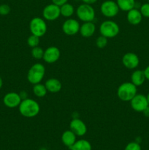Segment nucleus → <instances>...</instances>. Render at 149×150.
Returning <instances> with one entry per match:
<instances>
[{
    "instance_id": "33",
    "label": "nucleus",
    "mask_w": 149,
    "mask_h": 150,
    "mask_svg": "<svg viewBox=\"0 0 149 150\" xmlns=\"http://www.w3.org/2000/svg\"><path fill=\"white\" fill-rule=\"evenodd\" d=\"M143 114L145 117H149V105L143 111Z\"/></svg>"
},
{
    "instance_id": "1",
    "label": "nucleus",
    "mask_w": 149,
    "mask_h": 150,
    "mask_svg": "<svg viewBox=\"0 0 149 150\" xmlns=\"http://www.w3.org/2000/svg\"><path fill=\"white\" fill-rule=\"evenodd\" d=\"M19 112L23 117L26 118H33L40 111V106L36 100L31 98L22 100L18 106Z\"/></svg>"
},
{
    "instance_id": "18",
    "label": "nucleus",
    "mask_w": 149,
    "mask_h": 150,
    "mask_svg": "<svg viewBox=\"0 0 149 150\" xmlns=\"http://www.w3.org/2000/svg\"><path fill=\"white\" fill-rule=\"evenodd\" d=\"M146 79L145 76L144 71L141 70H136L131 73V82L136 86H140L144 83Z\"/></svg>"
},
{
    "instance_id": "28",
    "label": "nucleus",
    "mask_w": 149,
    "mask_h": 150,
    "mask_svg": "<svg viewBox=\"0 0 149 150\" xmlns=\"http://www.w3.org/2000/svg\"><path fill=\"white\" fill-rule=\"evenodd\" d=\"M124 150H141V146H140V144L137 142H132L129 143L126 146Z\"/></svg>"
},
{
    "instance_id": "21",
    "label": "nucleus",
    "mask_w": 149,
    "mask_h": 150,
    "mask_svg": "<svg viewBox=\"0 0 149 150\" xmlns=\"http://www.w3.org/2000/svg\"><path fill=\"white\" fill-rule=\"evenodd\" d=\"M116 3L120 10L124 12H128L135 7V0H116Z\"/></svg>"
},
{
    "instance_id": "2",
    "label": "nucleus",
    "mask_w": 149,
    "mask_h": 150,
    "mask_svg": "<svg viewBox=\"0 0 149 150\" xmlns=\"http://www.w3.org/2000/svg\"><path fill=\"white\" fill-rule=\"evenodd\" d=\"M137 86L131 82H124L121 83L117 90V95L121 100L130 102L131 99L137 95Z\"/></svg>"
},
{
    "instance_id": "16",
    "label": "nucleus",
    "mask_w": 149,
    "mask_h": 150,
    "mask_svg": "<svg viewBox=\"0 0 149 150\" xmlns=\"http://www.w3.org/2000/svg\"><path fill=\"white\" fill-rule=\"evenodd\" d=\"M127 21L131 25H138L141 23L143 16L140 13V10L137 8H133L127 12Z\"/></svg>"
},
{
    "instance_id": "26",
    "label": "nucleus",
    "mask_w": 149,
    "mask_h": 150,
    "mask_svg": "<svg viewBox=\"0 0 149 150\" xmlns=\"http://www.w3.org/2000/svg\"><path fill=\"white\" fill-rule=\"evenodd\" d=\"M108 38L100 35L96 39V45L99 48H104L107 46L108 42Z\"/></svg>"
},
{
    "instance_id": "11",
    "label": "nucleus",
    "mask_w": 149,
    "mask_h": 150,
    "mask_svg": "<svg viewBox=\"0 0 149 150\" xmlns=\"http://www.w3.org/2000/svg\"><path fill=\"white\" fill-rule=\"evenodd\" d=\"M22 101L20 94L11 92L6 94L3 98V103L6 107L10 108H14L18 107Z\"/></svg>"
},
{
    "instance_id": "36",
    "label": "nucleus",
    "mask_w": 149,
    "mask_h": 150,
    "mask_svg": "<svg viewBox=\"0 0 149 150\" xmlns=\"http://www.w3.org/2000/svg\"><path fill=\"white\" fill-rule=\"evenodd\" d=\"M148 2H149V0H148Z\"/></svg>"
},
{
    "instance_id": "8",
    "label": "nucleus",
    "mask_w": 149,
    "mask_h": 150,
    "mask_svg": "<svg viewBox=\"0 0 149 150\" xmlns=\"http://www.w3.org/2000/svg\"><path fill=\"white\" fill-rule=\"evenodd\" d=\"M130 105L131 108L136 112H141L149 105L147 100V98L142 94H137L132 99L130 100Z\"/></svg>"
},
{
    "instance_id": "10",
    "label": "nucleus",
    "mask_w": 149,
    "mask_h": 150,
    "mask_svg": "<svg viewBox=\"0 0 149 150\" xmlns=\"http://www.w3.org/2000/svg\"><path fill=\"white\" fill-rule=\"evenodd\" d=\"M80 25L77 20L74 18H68L64 22L62 25V30L65 35L73 36L80 31Z\"/></svg>"
},
{
    "instance_id": "29",
    "label": "nucleus",
    "mask_w": 149,
    "mask_h": 150,
    "mask_svg": "<svg viewBox=\"0 0 149 150\" xmlns=\"http://www.w3.org/2000/svg\"><path fill=\"white\" fill-rule=\"evenodd\" d=\"M11 11V8L7 4H2L0 5V15L1 16H7Z\"/></svg>"
},
{
    "instance_id": "15",
    "label": "nucleus",
    "mask_w": 149,
    "mask_h": 150,
    "mask_svg": "<svg viewBox=\"0 0 149 150\" xmlns=\"http://www.w3.org/2000/svg\"><path fill=\"white\" fill-rule=\"evenodd\" d=\"M96 31V25L93 21L84 22L80 27V34L83 38H91Z\"/></svg>"
},
{
    "instance_id": "27",
    "label": "nucleus",
    "mask_w": 149,
    "mask_h": 150,
    "mask_svg": "<svg viewBox=\"0 0 149 150\" xmlns=\"http://www.w3.org/2000/svg\"><path fill=\"white\" fill-rule=\"evenodd\" d=\"M140 11L143 17L149 18V2L144 3L142 4L140 8Z\"/></svg>"
},
{
    "instance_id": "35",
    "label": "nucleus",
    "mask_w": 149,
    "mask_h": 150,
    "mask_svg": "<svg viewBox=\"0 0 149 150\" xmlns=\"http://www.w3.org/2000/svg\"><path fill=\"white\" fill-rule=\"evenodd\" d=\"M146 98H147V100H148V104H149V92H148V95H147V96H146Z\"/></svg>"
},
{
    "instance_id": "20",
    "label": "nucleus",
    "mask_w": 149,
    "mask_h": 150,
    "mask_svg": "<svg viewBox=\"0 0 149 150\" xmlns=\"http://www.w3.org/2000/svg\"><path fill=\"white\" fill-rule=\"evenodd\" d=\"M70 150H91L92 146L90 142L85 139L76 141L73 145L69 147Z\"/></svg>"
},
{
    "instance_id": "13",
    "label": "nucleus",
    "mask_w": 149,
    "mask_h": 150,
    "mask_svg": "<svg viewBox=\"0 0 149 150\" xmlns=\"http://www.w3.org/2000/svg\"><path fill=\"white\" fill-rule=\"evenodd\" d=\"M61 56L60 50L56 46H50L45 50L42 59L48 64H53L58 61Z\"/></svg>"
},
{
    "instance_id": "4",
    "label": "nucleus",
    "mask_w": 149,
    "mask_h": 150,
    "mask_svg": "<svg viewBox=\"0 0 149 150\" xmlns=\"http://www.w3.org/2000/svg\"><path fill=\"white\" fill-rule=\"evenodd\" d=\"M119 32V26L112 20L105 21L99 26V32L101 35L107 38H115L118 35Z\"/></svg>"
},
{
    "instance_id": "7",
    "label": "nucleus",
    "mask_w": 149,
    "mask_h": 150,
    "mask_svg": "<svg viewBox=\"0 0 149 150\" xmlns=\"http://www.w3.org/2000/svg\"><path fill=\"white\" fill-rule=\"evenodd\" d=\"M120 9L116 1L112 0H107L102 3L100 6V11L102 14L106 18H113L118 15Z\"/></svg>"
},
{
    "instance_id": "30",
    "label": "nucleus",
    "mask_w": 149,
    "mask_h": 150,
    "mask_svg": "<svg viewBox=\"0 0 149 150\" xmlns=\"http://www.w3.org/2000/svg\"><path fill=\"white\" fill-rule=\"evenodd\" d=\"M51 1H52L53 4L61 7V5H63V4H64L65 3H67V1H68V0H51Z\"/></svg>"
},
{
    "instance_id": "34",
    "label": "nucleus",
    "mask_w": 149,
    "mask_h": 150,
    "mask_svg": "<svg viewBox=\"0 0 149 150\" xmlns=\"http://www.w3.org/2000/svg\"><path fill=\"white\" fill-rule=\"evenodd\" d=\"M2 86H3V80H2V78L0 76V89H1Z\"/></svg>"
},
{
    "instance_id": "3",
    "label": "nucleus",
    "mask_w": 149,
    "mask_h": 150,
    "mask_svg": "<svg viewBox=\"0 0 149 150\" xmlns=\"http://www.w3.org/2000/svg\"><path fill=\"white\" fill-rule=\"evenodd\" d=\"M45 74V66L41 63L33 64L28 71L27 79L32 84L40 83Z\"/></svg>"
},
{
    "instance_id": "9",
    "label": "nucleus",
    "mask_w": 149,
    "mask_h": 150,
    "mask_svg": "<svg viewBox=\"0 0 149 150\" xmlns=\"http://www.w3.org/2000/svg\"><path fill=\"white\" fill-rule=\"evenodd\" d=\"M61 16L60 7L54 4H50L45 6L42 10L43 18L47 21H55Z\"/></svg>"
},
{
    "instance_id": "25",
    "label": "nucleus",
    "mask_w": 149,
    "mask_h": 150,
    "mask_svg": "<svg viewBox=\"0 0 149 150\" xmlns=\"http://www.w3.org/2000/svg\"><path fill=\"white\" fill-rule=\"evenodd\" d=\"M39 38H40L39 37L36 36V35H31L27 39L28 45H29L32 48H34V47L36 46H38L39 44V42H40Z\"/></svg>"
},
{
    "instance_id": "6",
    "label": "nucleus",
    "mask_w": 149,
    "mask_h": 150,
    "mask_svg": "<svg viewBox=\"0 0 149 150\" xmlns=\"http://www.w3.org/2000/svg\"><path fill=\"white\" fill-rule=\"evenodd\" d=\"M29 29L32 35H34L39 38L44 36L48 29L45 19L39 17L33 18L29 23Z\"/></svg>"
},
{
    "instance_id": "31",
    "label": "nucleus",
    "mask_w": 149,
    "mask_h": 150,
    "mask_svg": "<svg viewBox=\"0 0 149 150\" xmlns=\"http://www.w3.org/2000/svg\"><path fill=\"white\" fill-rule=\"evenodd\" d=\"M143 71H144V74L145 76L146 80L149 81V65L147 66Z\"/></svg>"
},
{
    "instance_id": "24",
    "label": "nucleus",
    "mask_w": 149,
    "mask_h": 150,
    "mask_svg": "<svg viewBox=\"0 0 149 150\" xmlns=\"http://www.w3.org/2000/svg\"><path fill=\"white\" fill-rule=\"evenodd\" d=\"M44 52H45V51L41 47H39V45L34 47V48H32V51H31L32 57L38 60L43 59Z\"/></svg>"
},
{
    "instance_id": "22",
    "label": "nucleus",
    "mask_w": 149,
    "mask_h": 150,
    "mask_svg": "<svg viewBox=\"0 0 149 150\" xmlns=\"http://www.w3.org/2000/svg\"><path fill=\"white\" fill-rule=\"evenodd\" d=\"M60 12L61 16H64V18H70L74 13V7H73L72 4L67 2L60 7Z\"/></svg>"
},
{
    "instance_id": "5",
    "label": "nucleus",
    "mask_w": 149,
    "mask_h": 150,
    "mask_svg": "<svg viewBox=\"0 0 149 150\" xmlns=\"http://www.w3.org/2000/svg\"><path fill=\"white\" fill-rule=\"evenodd\" d=\"M76 15L80 21L83 22L93 21L95 18V10L91 4L83 3L76 10Z\"/></svg>"
},
{
    "instance_id": "23",
    "label": "nucleus",
    "mask_w": 149,
    "mask_h": 150,
    "mask_svg": "<svg viewBox=\"0 0 149 150\" xmlns=\"http://www.w3.org/2000/svg\"><path fill=\"white\" fill-rule=\"evenodd\" d=\"M32 91H33V93L34 94L35 96H37V98H43L46 95L47 92H48L45 84H42L41 83L34 84Z\"/></svg>"
},
{
    "instance_id": "19",
    "label": "nucleus",
    "mask_w": 149,
    "mask_h": 150,
    "mask_svg": "<svg viewBox=\"0 0 149 150\" xmlns=\"http://www.w3.org/2000/svg\"><path fill=\"white\" fill-rule=\"evenodd\" d=\"M76 135L71 130H68L64 131L61 135V142L67 147H70L72 145L76 142Z\"/></svg>"
},
{
    "instance_id": "12",
    "label": "nucleus",
    "mask_w": 149,
    "mask_h": 150,
    "mask_svg": "<svg viewBox=\"0 0 149 150\" xmlns=\"http://www.w3.org/2000/svg\"><path fill=\"white\" fill-rule=\"evenodd\" d=\"M122 63L124 67L129 70H133L138 67L140 64V59L138 56L132 52H128L122 57Z\"/></svg>"
},
{
    "instance_id": "14",
    "label": "nucleus",
    "mask_w": 149,
    "mask_h": 150,
    "mask_svg": "<svg viewBox=\"0 0 149 150\" xmlns=\"http://www.w3.org/2000/svg\"><path fill=\"white\" fill-rule=\"evenodd\" d=\"M70 128L77 136H83L87 133L86 125L80 119H73L70 123Z\"/></svg>"
},
{
    "instance_id": "32",
    "label": "nucleus",
    "mask_w": 149,
    "mask_h": 150,
    "mask_svg": "<svg viewBox=\"0 0 149 150\" xmlns=\"http://www.w3.org/2000/svg\"><path fill=\"white\" fill-rule=\"evenodd\" d=\"M82 1H83V3H85V4H91H91L96 3V1H97V0H82Z\"/></svg>"
},
{
    "instance_id": "17",
    "label": "nucleus",
    "mask_w": 149,
    "mask_h": 150,
    "mask_svg": "<svg viewBox=\"0 0 149 150\" xmlns=\"http://www.w3.org/2000/svg\"><path fill=\"white\" fill-rule=\"evenodd\" d=\"M45 86L48 92H51V93H57L60 92L62 88L61 81L58 79H54V78L48 79L45 82Z\"/></svg>"
}]
</instances>
